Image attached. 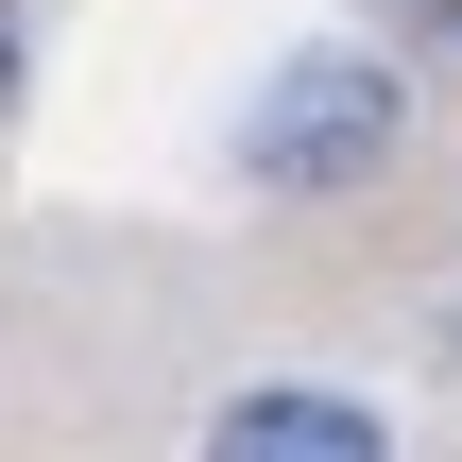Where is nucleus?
<instances>
[{"label":"nucleus","instance_id":"obj_3","mask_svg":"<svg viewBox=\"0 0 462 462\" xmlns=\"http://www.w3.org/2000/svg\"><path fill=\"white\" fill-rule=\"evenodd\" d=\"M394 17V69H462V0H377Z\"/></svg>","mask_w":462,"mask_h":462},{"label":"nucleus","instance_id":"obj_4","mask_svg":"<svg viewBox=\"0 0 462 462\" xmlns=\"http://www.w3.org/2000/svg\"><path fill=\"white\" fill-rule=\"evenodd\" d=\"M17 86H34V0H0V137H17Z\"/></svg>","mask_w":462,"mask_h":462},{"label":"nucleus","instance_id":"obj_2","mask_svg":"<svg viewBox=\"0 0 462 462\" xmlns=\"http://www.w3.org/2000/svg\"><path fill=\"white\" fill-rule=\"evenodd\" d=\"M206 462H394V429L326 377H257V394L206 411Z\"/></svg>","mask_w":462,"mask_h":462},{"label":"nucleus","instance_id":"obj_1","mask_svg":"<svg viewBox=\"0 0 462 462\" xmlns=\"http://www.w3.org/2000/svg\"><path fill=\"white\" fill-rule=\"evenodd\" d=\"M394 154H411V69H394L377 34H309V51H274L257 103H240V189H257V206H343V189H377Z\"/></svg>","mask_w":462,"mask_h":462}]
</instances>
